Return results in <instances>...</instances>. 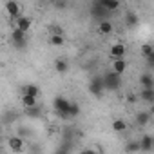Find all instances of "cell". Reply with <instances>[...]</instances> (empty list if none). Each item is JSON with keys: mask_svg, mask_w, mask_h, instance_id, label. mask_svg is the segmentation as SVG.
I'll use <instances>...</instances> for the list:
<instances>
[{"mask_svg": "<svg viewBox=\"0 0 154 154\" xmlns=\"http://www.w3.org/2000/svg\"><path fill=\"white\" fill-rule=\"evenodd\" d=\"M125 69H127V62H125L123 58H116V60L112 62V71H116L118 74H123Z\"/></svg>", "mask_w": 154, "mask_h": 154, "instance_id": "obj_10", "label": "cell"}, {"mask_svg": "<svg viewBox=\"0 0 154 154\" xmlns=\"http://www.w3.org/2000/svg\"><path fill=\"white\" fill-rule=\"evenodd\" d=\"M6 11L11 18H18L20 17V4L17 0H8L6 2Z\"/></svg>", "mask_w": 154, "mask_h": 154, "instance_id": "obj_5", "label": "cell"}, {"mask_svg": "<svg viewBox=\"0 0 154 154\" xmlns=\"http://www.w3.org/2000/svg\"><path fill=\"white\" fill-rule=\"evenodd\" d=\"M140 96H141V100H145L149 103H154V87H141Z\"/></svg>", "mask_w": 154, "mask_h": 154, "instance_id": "obj_9", "label": "cell"}, {"mask_svg": "<svg viewBox=\"0 0 154 154\" xmlns=\"http://www.w3.org/2000/svg\"><path fill=\"white\" fill-rule=\"evenodd\" d=\"M53 107L56 111L58 116L62 118H69V107H71V102H67L63 96H56L54 102H53Z\"/></svg>", "mask_w": 154, "mask_h": 154, "instance_id": "obj_1", "label": "cell"}, {"mask_svg": "<svg viewBox=\"0 0 154 154\" xmlns=\"http://www.w3.org/2000/svg\"><path fill=\"white\" fill-rule=\"evenodd\" d=\"M125 150L127 152H138V150H141V145H140V141H129L125 145Z\"/></svg>", "mask_w": 154, "mask_h": 154, "instance_id": "obj_20", "label": "cell"}, {"mask_svg": "<svg viewBox=\"0 0 154 154\" xmlns=\"http://www.w3.org/2000/svg\"><path fill=\"white\" fill-rule=\"evenodd\" d=\"M54 69H56L58 72H65V71L69 69V63H67L65 60H62V58H60V60H56V62H54Z\"/></svg>", "mask_w": 154, "mask_h": 154, "instance_id": "obj_19", "label": "cell"}, {"mask_svg": "<svg viewBox=\"0 0 154 154\" xmlns=\"http://www.w3.org/2000/svg\"><path fill=\"white\" fill-rule=\"evenodd\" d=\"M11 40L15 44V47H26V31H22L20 27H15L11 33Z\"/></svg>", "mask_w": 154, "mask_h": 154, "instance_id": "obj_4", "label": "cell"}, {"mask_svg": "<svg viewBox=\"0 0 154 154\" xmlns=\"http://www.w3.org/2000/svg\"><path fill=\"white\" fill-rule=\"evenodd\" d=\"M17 27H20L22 31H29L31 29V18H27V17H18L17 18Z\"/></svg>", "mask_w": 154, "mask_h": 154, "instance_id": "obj_12", "label": "cell"}, {"mask_svg": "<svg viewBox=\"0 0 154 154\" xmlns=\"http://www.w3.org/2000/svg\"><path fill=\"white\" fill-rule=\"evenodd\" d=\"M9 149H11L13 152H22V150H24V140H22L20 136H13V138L9 140Z\"/></svg>", "mask_w": 154, "mask_h": 154, "instance_id": "obj_7", "label": "cell"}, {"mask_svg": "<svg viewBox=\"0 0 154 154\" xmlns=\"http://www.w3.org/2000/svg\"><path fill=\"white\" fill-rule=\"evenodd\" d=\"M149 112H150V116H154V103L150 105V111H149Z\"/></svg>", "mask_w": 154, "mask_h": 154, "instance_id": "obj_29", "label": "cell"}, {"mask_svg": "<svg viewBox=\"0 0 154 154\" xmlns=\"http://www.w3.org/2000/svg\"><path fill=\"white\" fill-rule=\"evenodd\" d=\"M107 11H116L120 8V0H98Z\"/></svg>", "mask_w": 154, "mask_h": 154, "instance_id": "obj_14", "label": "cell"}, {"mask_svg": "<svg viewBox=\"0 0 154 154\" xmlns=\"http://www.w3.org/2000/svg\"><path fill=\"white\" fill-rule=\"evenodd\" d=\"M49 42H51L53 45H63V42H65V38H63V35H51V38H49Z\"/></svg>", "mask_w": 154, "mask_h": 154, "instance_id": "obj_22", "label": "cell"}, {"mask_svg": "<svg viewBox=\"0 0 154 154\" xmlns=\"http://www.w3.org/2000/svg\"><path fill=\"white\" fill-rule=\"evenodd\" d=\"M147 60H149V63H150V65H154V51H152V54H150Z\"/></svg>", "mask_w": 154, "mask_h": 154, "instance_id": "obj_27", "label": "cell"}, {"mask_svg": "<svg viewBox=\"0 0 154 154\" xmlns=\"http://www.w3.org/2000/svg\"><path fill=\"white\" fill-rule=\"evenodd\" d=\"M125 45L123 44H112L111 45V49H109V54L112 56V60H116V58H123L125 56Z\"/></svg>", "mask_w": 154, "mask_h": 154, "instance_id": "obj_6", "label": "cell"}, {"mask_svg": "<svg viewBox=\"0 0 154 154\" xmlns=\"http://www.w3.org/2000/svg\"><path fill=\"white\" fill-rule=\"evenodd\" d=\"M149 122H150V112L141 111V112H138V114H136V123H138L140 127H145Z\"/></svg>", "mask_w": 154, "mask_h": 154, "instance_id": "obj_11", "label": "cell"}, {"mask_svg": "<svg viewBox=\"0 0 154 154\" xmlns=\"http://www.w3.org/2000/svg\"><path fill=\"white\" fill-rule=\"evenodd\" d=\"M140 84H141V87H154V78L149 72H143L140 76Z\"/></svg>", "mask_w": 154, "mask_h": 154, "instance_id": "obj_15", "label": "cell"}, {"mask_svg": "<svg viewBox=\"0 0 154 154\" xmlns=\"http://www.w3.org/2000/svg\"><path fill=\"white\" fill-rule=\"evenodd\" d=\"M112 129L116 132H123V131H127V122L125 120H114L112 122Z\"/></svg>", "mask_w": 154, "mask_h": 154, "instance_id": "obj_18", "label": "cell"}, {"mask_svg": "<svg viewBox=\"0 0 154 154\" xmlns=\"http://www.w3.org/2000/svg\"><path fill=\"white\" fill-rule=\"evenodd\" d=\"M98 33H100V35H111V33H112V24H111L109 20H100Z\"/></svg>", "mask_w": 154, "mask_h": 154, "instance_id": "obj_13", "label": "cell"}, {"mask_svg": "<svg viewBox=\"0 0 154 154\" xmlns=\"http://www.w3.org/2000/svg\"><path fill=\"white\" fill-rule=\"evenodd\" d=\"M51 33L53 35H63V31H62L60 26H51Z\"/></svg>", "mask_w": 154, "mask_h": 154, "instance_id": "obj_26", "label": "cell"}, {"mask_svg": "<svg viewBox=\"0 0 154 154\" xmlns=\"http://www.w3.org/2000/svg\"><path fill=\"white\" fill-rule=\"evenodd\" d=\"M26 114L31 116V118H38L40 116V109L35 105V107H26Z\"/></svg>", "mask_w": 154, "mask_h": 154, "instance_id": "obj_23", "label": "cell"}, {"mask_svg": "<svg viewBox=\"0 0 154 154\" xmlns=\"http://www.w3.org/2000/svg\"><path fill=\"white\" fill-rule=\"evenodd\" d=\"M120 76L122 74H118L116 71H111V72H107L105 76H103V82H105V89H109V91H116L118 87H120Z\"/></svg>", "mask_w": 154, "mask_h": 154, "instance_id": "obj_2", "label": "cell"}, {"mask_svg": "<svg viewBox=\"0 0 154 154\" xmlns=\"http://www.w3.org/2000/svg\"><path fill=\"white\" fill-rule=\"evenodd\" d=\"M22 103H24V107H35L36 105V96L22 94Z\"/></svg>", "mask_w": 154, "mask_h": 154, "instance_id": "obj_17", "label": "cell"}, {"mask_svg": "<svg viewBox=\"0 0 154 154\" xmlns=\"http://www.w3.org/2000/svg\"><path fill=\"white\" fill-rule=\"evenodd\" d=\"M22 94H31V96H40V89L36 87V85H26V87H22Z\"/></svg>", "mask_w": 154, "mask_h": 154, "instance_id": "obj_16", "label": "cell"}, {"mask_svg": "<svg viewBox=\"0 0 154 154\" xmlns=\"http://www.w3.org/2000/svg\"><path fill=\"white\" fill-rule=\"evenodd\" d=\"M140 145H141V150H152L154 149V138L149 136V134H145V136H141Z\"/></svg>", "mask_w": 154, "mask_h": 154, "instance_id": "obj_8", "label": "cell"}, {"mask_svg": "<svg viewBox=\"0 0 154 154\" xmlns=\"http://www.w3.org/2000/svg\"><path fill=\"white\" fill-rule=\"evenodd\" d=\"M80 114V105L78 103H74V102H71V107H69V118H76Z\"/></svg>", "mask_w": 154, "mask_h": 154, "instance_id": "obj_21", "label": "cell"}, {"mask_svg": "<svg viewBox=\"0 0 154 154\" xmlns=\"http://www.w3.org/2000/svg\"><path fill=\"white\" fill-rule=\"evenodd\" d=\"M136 24H138L136 13H127V26H136Z\"/></svg>", "mask_w": 154, "mask_h": 154, "instance_id": "obj_25", "label": "cell"}, {"mask_svg": "<svg viewBox=\"0 0 154 154\" xmlns=\"http://www.w3.org/2000/svg\"><path fill=\"white\" fill-rule=\"evenodd\" d=\"M152 138H154V136H152Z\"/></svg>", "mask_w": 154, "mask_h": 154, "instance_id": "obj_30", "label": "cell"}, {"mask_svg": "<svg viewBox=\"0 0 154 154\" xmlns=\"http://www.w3.org/2000/svg\"><path fill=\"white\" fill-rule=\"evenodd\" d=\"M127 100H129V102H134L136 98H134V94H129V96H127Z\"/></svg>", "mask_w": 154, "mask_h": 154, "instance_id": "obj_28", "label": "cell"}, {"mask_svg": "<svg viewBox=\"0 0 154 154\" xmlns=\"http://www.w3.org/2000/svg\"><path fill=\"white\" fill-rule=\"evenodd\" d=\"M152 51H154V47H152L150 44H143V45H141V54H143L145 58H149V56L152 54Z\"/></svg>", "mask_w": 154, "mask_h": 154, "instance_id": "obj_24", "label": "cell"}, {"mask_svg": "<svg viewBox=\"0 0 154 154\" xmlns=\"http://www.w3.org/2000/svg\"><path fill=\"white\" fill-rule=\"evenodd\" d=\"M89 93L91 94H94V96H102V93H103V89H105V82H103V78L102 76H94V78L89 82Z\"/></svg>", "mask_w": 154, "mask_h": 154, "instance_id": "obj_3", "label": "cell"}]
</instances>
